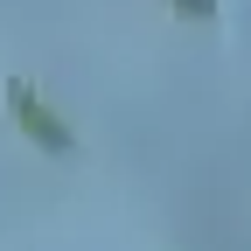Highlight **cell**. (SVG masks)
<instances>
[{"label":"cell","mask_w":251,"mask_h":251,"mask_svg":"<svg viewBox=\"0 0 251 251\" xmlns=\"http://www.w3.org/2000/svg\"><path fill=\"white\" fill-rule=\"evenodd\" d=\"M7 105H14V119H21V126H28V133H35L49 153H70V147H77V133H70V126H63V119L35 98V91H28V84H7Z\"/></svg>","instance_id":"6da1fadb"},{"label":"cell","mask_w":251,"mask_h":251,"mask_svg":"<svg viewBox=\"0 0 251 251\" xmlns=\"http://www.w3.org/2000/svg\"><path fill=\"white\" fill-rule=\"evenodd\" d=\"M181 7H188V14H202V21H209V14H216V0H181Z\"/></svg>","instance_id":"7a4b0ae2"}]
</instances>
